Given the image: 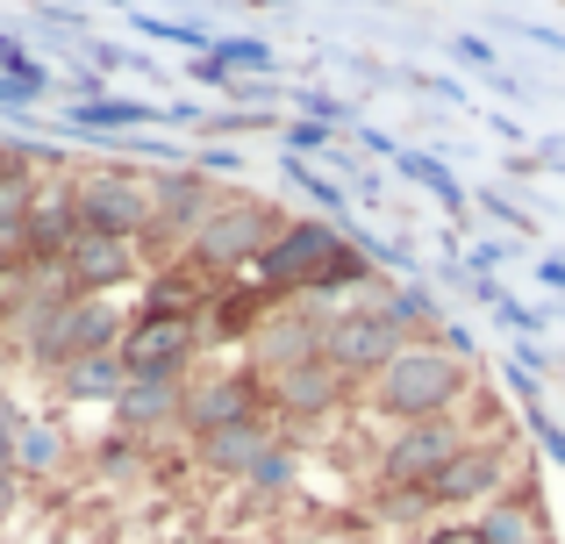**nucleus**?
I'll return each instance as SVG.
<instances>
[{
    "label": "nucleus",
    "mask_w": 565,
    "mask_h": 544,
    "mask_svg": "<svg viewBox=\"0 0 565 544\" xmlns=\"http://www.w3.org/2000/svg\"><path fill=\"white\" fill-rule=\"evenodd\" d=\"M186 79H193V86H230V79H236V72H230V65H222V57H215V51H201V57H193V65H186Z\"/></svg>",
    "instance_id": "obj_29"
},
{
    "label": "nucleus",
    "mask_w": 565,
    "mask_h": 544,
    "mask_svg": "<svg viewBox=\"0 0 565 544\" xmlns=\"http://www.w3.org/2000/svg\"><path fill=\"white\" fill-rule=\"evenodd\" d=\"M51 279H57V266H36V258H22V252L0 258V337H8L14 322L29 316V301H36Z\"/></svg>",
    "instance_id": "obj_23"
},
{
    "label": "nucleus",
    "mask_w": 565,
    "mask_h": 544,
    "mask_svg": "<svg viewBox=\"0 0 565 544\" xmlns=\"http://www.w3.org/2000/svg\"><path fill=\"white\" fill-rule=\"evenodd\" d=\"M65 122L72 129H129V122H158V108H143V100H65Z\"/></svg>",
    "instance_id": "obj_25"
},
{
    "label": "nucleus",
    "mask_w": 565,
    "mask_h": 544,
    "mask_svg": "<svg viewBox=\"0 0 565 544\" xmlns=\"http://www.w3.org/2000/svg\"><path fill=\"white\" fill-rule=\"evenodd\" d=\"M14 373H22V359H14V337H0V387H14Z\"/></svg>",
    "instance_id": "obj_31"
},
{
    "label": "nucleus",
    "mask_w": 565,
    "mask_h": 544,
    "mask_svg": "<svg viewBox=\"0 0 565 544\" xmlns=\"http://www.w3.org/2000/svg\"><path fill=\"white\" fill-rule=\"evenodd\" d=\"M29 509V488H22V473H14V466H0V531H8L14 516H22Z\"/></svg>",
    "instance_id": "obj_27"
},
{
    "label": "nucleus",
    "mask_w": 565,
    "mask_h": 544,
    "mask_svg": "<svg viewBox=\"0 0 565 544\" xmlns=\"http://www.w3.org/2000/svg\"><path fill=\"white\" fill-rule=\"evenodd\" d=\"M72 466H86V445L72 437L65 416H29L22 445H14V473H22V488H51V480H65Z\"/></svg>",
    "instance_id": "obj_16"
},
{
    "label": "nucleus",
    "mask_w": 565,
    "mask_h": 544,
    "mask_svg": "<svg viewBox=\"0 0 565 544\" xmlns=\"http://www.w3.org/2000/svg\"><path fill=\"white\" fill-rule=\"evenodd\" d=\"M29 416H36V408H29L14 387H0V466H14V445H22Z\"/></svg>",
    "instance_id": "obj_26"
},
{
    "label": "nucleus",
    "mask_w": 565,
    "mask_h": 544,
    "mask_svg": "<svg viewBox=\"0 0 565 544\" xmlns=\"http://www.w3.org/2000/svg\"><path fill=\"white\" fill-rule=\"evenodd\" d=\"M57 273H65L72 294H100V301H115V294L143 287V258L129 237H100V230H79L72 237V252L57 258Z\"/></svg>",
    "instance_id": "obj_13"
},
{
    "label": "nucleus",
    "mask_w": 565,
    "mask_h": 544,
    "mask_svg": "<svg viewBox=\"0 0 565 544\" xmlns=\"http://www.w3.org/2000/svg\"><path fill=\"white\" fill-rule=\"evenodd\" d=\"M72 237H79L72 172H51V180L36 186V201H29V215H22V258H36V266H57V258L72 252Z\"/></svg>",
    "instance_id": "obj_14"
},
{
    "label": "nucleus",
    "mask_w": 565,
    "mask_h": 544,
    "mask_svg": "<svg viewBox=\"0 0 565 544\" xmlns=\"http://www.w3.org/2000/svg\"><path fill=\"white\" fill-rule=\"evenodd\" d=\"M186 544H222V537H186Z\"/></svg>",
    "instance_id": "obj_32"
},
{
    "label": "nucleus",
    "mask_w": 565,
    "mask_h": 544,
    "mask_svg": "<svg viewBox=\"0 0 565 544\" xmlns=\"http://www.w3.org/2000/svg\"><path fill=\"white\" fill-rule=\"evenodd\" d=\"M236 488H244L250 502H287V494L301 488V445H294V437H273V445L244 466V480H236Z\"/></svg>",
    "instance_id": "obj_22"
},
{
    "label": "nucleus",
    "mask_w": 565,
    "mask_h": 544,
    "mask_svg": "<svg viewBox=\"0 0 565 544\" xmlns=\"http://www.w3.org/2000/svg\"><path fill=\"white\" fill-rule=\"evenodd\" d=\"M180 394L172 380H122V394H115L108 423L129 437H143V445H158V437H180Z\"/></svg>",
    "instance_id": "obj_17"
},
{
    "label": "nucleus",
    "mask_w": 565,
    "mask_h": 544,
    "mask_svg": "<svg viewBox=\"0 0 565 544\" xmlns=\"http://www.w3.org/2000/svg\"><path fill=\"white\" fill-rule=\"evenodd\" d=\"M472 531H480V544H544V509L537 494H530V480L515 494H501V502H487L480 516H466Z\"/></svg>",
    "instance_id": "obj_21"
},
{
    "label": "nucleus",
    "mask_w": 565,
    "mask_h": 544,
    "mask_svg": "<svg viewBox=\"0 0 565 544\" xmlns=\"http://www.w3.org/2000/svg\"><path fill=\"white\" fill-rule=\"evenodd\" d=\"M472 437H480V430L466 423V408H451V416H429V423H401V430L380 445L373 473H380L386 494H423L429 480H437L444 466H451L458 451L472 445Z\"/></svg>",
    "instance_id": "obj_6"
},
{
    "label": "nucleus",
    "mask_w": 565,
    "mask_h": 544,
    "mask_svg": "<svg viewBox=\"0 0 565 544\" xmlns=\"http://www.w3.org/2000/svg\"><path fill=\"white\" fill-rule=\"evenodd\" d=\"M515 488H523V451H515L509 437H472V445L423 488V502H429V516H458V509L480 516L487 502H501V494H515Z\"/></svg>",
    "instance_id": "obj_5"
},
{
    "label": "nucleus",
    "mask_w": 565,
    "mask_h": 544,
    "mask_svg": "<svg viewBox=\"0 0 565 544\" xmlns=\"http://www.w3.org/2000/svg\"><path fill=\"white\" fill-rule=\"evenodd\" d=\"M344 244H351V237L330 223V215H287V230L265 244V258L250 266V279L265 287V301H273V308H279V301H301L308 279L330 266Z\"/></svg>",
    "instance_id": "obj_8"
},
{
    "label": "nucleus",
    "mask_w": 565,
    "mask_h": 544,
    "mask_svg": "<svg viewBox=\"0 0 565 544\" xmlns=\"http://www.w3.org/2000/svg\"><path fill=\"white\" fill-rule=\"evenodd\" d=\"M273 437H279V430H273V416H250V423H230V430L201 437V445H186V451H193V466H201V473H215V480H244V466L258 459Z\"/></svg>",
    "instance_id": "obj_20"
},
{
    "label": "nucleus",
    "mask_w": 565,
    "mask_h": 544,
    "mask_svg": "<svg viewBox=\"0 0 565 544\" xmlns=\"http://www.w3.org/2000/svg\"><path fill=\"white\" fill-rule=\"evenodd\" d=\"M86 466H94L100 480H143V466H151V445L108 423V437H100V445H86Z\"/></svg>",
    "instance_id": "obj_24"
},
{
    "label": "nucleus",
    "mask_w": 565,
    "mask_h": 544,
    "mask_svg": "<svg viewBox=\"0 0 565 544\" xmlns=\"http://www.w3.org/2000/svg\"><path fill=\"white\" fill-rule=\"evenodd\" d=\"M72 201H79V230L100 237H143L151 223V172L137 158H94V166H72Z\"/></svg>",
    "instance_id": "obj_4"
},
{
    "label": "nucleus",
    "mask_w": 565,
    "mask_h": 544,
    "mask_svg": "<svg viewBox=\"0 0 565 544\" xmlns=\"http://www.w3.org/2000/svg\"><path fill=\"white\" fill-rule=\"evenodd\" d=\"M466 394H472V359H458L437 337H423V344H408L373 387H365V408L401 430V423H429V416L466 408Z\"/></svg>",
    "instance_id": "obj_2"
},
{
    "label": "nucleus",
    "mask_w": 565,
    "mask_h": 544,
    "mask_svg": "<svg viewBox=\"0 0 565 544\" xmlns=\"http://www.w3.org/2000/svg\"><path fill=\"white\" fill-rule=\"evenodd\" d=\"M408 544H415V537H408Z\"/></svg>",
    "instance_id": "obj_34"
},
{
    "label": "nucleus",
    "mask_w": 565,
    "mask_h": 544,
    "mask_svg": "<svg viewBox=\"0 0 565 544\" xmlns=\"http://www.w3.org/2000/svg\"><path fill=\"white\" fill-rule=\"evenodd\" d=\"M193 172H207V180L236 172V180H244V151H222V143H215V151H201V158H193Z\"/></svg>",
    "instance_id": "obj_28"
},
{
    "label": "nucleus",
    "mask_w": 565,
    "mask_h": 544,
    "mask_svg": "<svg viewBox=\"0 0 565 544\" xmlns=\"http://www.w3.org/2000/svg\"><path fill=\"white\" fill-rule=\"evenodd\" d=\"M287 230V209L265 194H244V186H222V201L207 209V223L193 230L186 244V266L207 273L222 287V279H250V266L265 258V244Z\"/></svg>",
    "instance_id": "obj_3"
},
{
    "label": "nucleus",
    "mask_w": 565,
    "mask_h": 544,
    "mask_svg": "<svg viewBox=\"0 0 565 544\" xmlns=\"http://www.w3.org/2000/svg\"><path fill=\"white\" fill-rule=\"evenodd\" d=\"M401 351H408V337H401L373 301H337L330 308V330H322V365H330L351 394L373 387Z\"/></svg>",
    "instance_id": "obj_7"
},
{
    "label": "nucleus",
    "mask_w": 565,
    "mask_h": 544,
    "mask_svg": "<svg viewBox=\"0 0 565 544\" xmlns=\"http://www.w3.org/2000/svg\"><path fill=\"white\" fill-rule=\"evenodd\" d=\"M544 544H552V537H544Z\"/></svg>",
    "instance_id": "obj_33"
},
{
    "label": "nucleus",
    "mask_w": 565,
    "mask_h": 544,
    "mask_svg": "<svg viewBox=\"0 0 565 544\" xmlns=\"http://www.w3.org/2000/svg\"><path fill=\"white\" fill-rule=\"evenodd\" d=\"M129 330V301H100V294H72L65 273L51 279V287L29 301V316L14 322V359H22V373H65V365L79 359H100V351H115Z\"/></svg>",
    "instance_id": "obj_1"
},
{
    "label": "nucleus",
    "mask_w": 565,
    "mask_h": 544,
    "mask_svg": "<svg viewBox=\"0 0 565 544\" xmlns=\"http://www.w3.org/2000/svg\"><path fill=\"white\" fill-rule=\"evenodd\" d=\"M201 322H158V316H129L122 344H115V359H122L129 380H172V387H186L193 373H201Z\"/></svg>",
    "instance_id": "obj_10"
},
{
    "label": "nucleus",
    "mask_w": 565,
    "mask_h": 544,
    "mask_svg": "<svg viewBox=\"0 0 565 544\" xmlns=\"http://www.w3.org/2000/svg\"><path fill=\"white\" fill-rule=\"evenodd\" d=\"M322 330H330V308L322 301H279L244 351H250V365H258V380H273V373H294V365H316Z\"/></svg>",
    "instance_id": "obj_12"
},
{
    "label": "nucleus",
    "mask_w": 565,
    "mask_h": 544,
    "mask_svg": "<svg viewBox=\"0 0 565 544\" xmlns=\"http://www.w3.org/2000/svg\"><path fill=\"white\" fill-rule=\"evenodd\" d=\"M122 380L129 373H122V359H115V351L65 365V373H51V416H65V408H100V416H108L115 394H122Z\"/></svg>",
    "instance_id": "obj_19"
},
{
    "label": "nucleus",
    "mask_w": 565,
    "mask_h": 544,
    "mask_svg": "<svg viewBox=\"0 0 565 544\" xmlns=\"http://www.w3.org/2000/svg\"><path fill=\"white\" fill-rule=\"evenodd\" d=\"M250 416H273V408H265L258 365H250V359L244 365H207L201 359V373H193L186 394H180V437H186V445L230 430V423H250Z\"/></svg>",
    "instance_id": "obj_9"
},
{
    "label": "nucleus",
    "mask_w": 565,
    "mask_h": 544,
    "mask_svg": "<svg viewBox=\"0 0 565 544\" xmlns=\"http://www.w3.org/2000/svg\"><path fill=\"white\" fill-rule=\"evenodd\" d=\"M415 544H480V531L472 523H437V531H423Z\"/></svg>",
    "instance_id": "obj_30"
},
{
    "label": "nucleus",
    "mask_w": 565,
    "mask_h": 544,
    "mask_svg": "<svg viewBox=\"0 0 565 544\" xmlns=\"http://www.w3.org/2000/svg\"><path fill=\"white\" fill-rule=\"evenodd\" d=\"M265 316H273V301H265V287H258V279H222V287H215V301H207V316H201L207 351H215V344H250Z\"/></svg>",
    "instance_id": "obj_18"
},
{
    "label": "nucleus",
    "mask_w": 565,
    "mask_h": 544,
    "mask_svg": "<svg viewBox=\"0 0 565 544\" xmlns=\"http://www.w3.org/2000/svg\"><path fill=\"white\" fill-rule=\"evenodd\" d=\"M351 402H359V394H351L322 359L265 380V408H273V430H279V437H294V445H301L308 430H322V423H337Z\"/></svg>",
    "instance_id": "obj_11"
},
{
    "label": "nucleus",
    "mask_w": 565,
    "mask_h": 544,
    "mask_svg": "<svg viewBox=\"0 0 565 544\" xmlns=\"http://www.w3.org/2000/svg\"><path fill=\"white\" fill-rule=\"evenodd\" d=\"M207 301H215V279L193 273L186 258H172V266L143 273V294L129 301V316H158V322H201Z\"/></svg>",
    "instance_id": "obj_15"
}]
</instances>
